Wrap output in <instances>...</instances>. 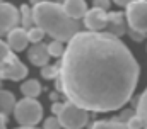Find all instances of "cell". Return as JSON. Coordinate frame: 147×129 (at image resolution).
Returning <instances> with one entry per match:
<instances>
[{
    "instance_id": "8",
    "label": "cell",
    "mask_w": 147,
    "mask_h": 129,
    "mask_svg": "<svg viewBox=\"0 0 147 129\" xmlns=\"http://www.w3.org/2000/svg\"><path fill=\"white\" fill-rule=\"evenodd\" d=\"M84 26L87 27L89 32H101L108 26V12L96 9V7L89 9L84 17Z\"/></svg>"
},
{
    "instance_id": "2",
    "label": "cell",
    "mask_w": 147,
    "mask_h": 129,
    "mask_svg": "<svg viewBox=\"0 0 147 129\" xmlns=\"http://www.w3.org/2000/svg\"><path fill=\"white\" fill-rule=\"evenodd\" d=\"M34 26L51 37V41L70 43L75 34L80 32L77 21L70 19L63 10V3L57 2H36L33 7Z\"/></svg>"
},
{
    "instance_id": "11",
    "label": "cell",
    "mask_w": 147,
    "mask_h": 129,
    "mask_svg": "<svg viewBox=\"0 0 147 129\" xmlns=\"http://www.w3.org/2000/svg\"><path fill=\"white\" fill-rule=\"evenodd\" d=\"M28 60L34 66H46L48 60H50V55H48V46L45 43H39V44H33L29 49H28Z\"/></svg>"
},
{
    "instance_id": "1",
    "label": "cell",
    "mask_w": 147,
    "mask_h": 129,
    "mask_svg": "<svg viewBox=\"0 0 147 129\" xmlns=\"http://www.w3.org/2000/svg\"><path fill=\"white\" fill-rule=\"evenodd\" d=\"M140 68L121 39L108 32L80 31L58 64L57 88L87 112L121 109L135 92Z\"/></svg>"
},
{
    "instance_id": "27",
    "label": "cell",
    "mask_w": 147,
    "mask_h": 129,
    "mask_svg": "<svg viewBox=\"0 0 147 129\" xmlns=\"http://www.w3.org/2000/svg\"><path fill=\"white\" fill-rule=\"evenodd\" d=\"M7 119L9 117H5V116L0 114V129H7Z\"/></svg>"
},
{
    "instance_id": "25",
    "label": "cell",
    "mask_w": 147,
    "mask_h": 129,
    "mask_svg": "<svg viewBox=\"0 0 147 129\" xmlns=\"http://www.w3.org/2000/svg\"><path fill=\"white\" fill-rule=\"evenodd\" d=\"M110 5H111V3L108 2V0H101V2H99V0H96V2H94V7H96V9H101V10H105V12L110 9Z\"/></svg>"
},
{
    "instance_id": "9",
    "label": "cell",
    "mask_w": 147,
    "mask_h": 129,
    "mask_svg": "<svg viewBox=\"0 0 147 129\" xmlns=\"http://www.w3.org/2000/svg\"><path fill=\"white\" fill-rule=\"evenodd\" d=\"M106 29H108L110 36L120 39V36H123L128 31L125 14L123 12H108V26H106Z\"/></svg>"
},
{
    "instance_id": "5",
    "label": "cell",
    "mask_w": 147,
    "mask_h": 129,
    "mask_svg": "<svg viewBox=\"0 0 147 129\" xmlns=\"http://www.w3.org/2000/svg\"><path fill=\"white\" fill-rule=\"evenodd\" d=\"M125 17H127L128 29L147 34V0L128 2Z\"/></svg>"
},
{
    "instance_id": "17",
    "label": "cell",
    "mask_w": 147,
    "mask_h": 129,
    "mask_svg": "<svg viewBox=\"0 0 147 129\" xmlns=\"http://www.w3.org/2000/svg\"><path fill=\"white\" fill-rule=\"evenodd\" d=\"M135 114L142 119L144 129H147V88L142 92V95L137 98V112Z\"/></svg>"
},
{
    "instance_id": "18",
    "label": "cell",
    "mask_w": 147,
    "mask_h": 129,
    "mask_svg": "<svg viewBox=\"0 0 147 129\" xmlns=\"http://www.w3.org/2000/svg\"><path fill=\"white\" fill-rule=\"evenodd\" d=\"M46 46H48V55L53 56V58H62L63 53H65V48H67V46H63V43H60V41H51V43H48Z\"/></svg>"
},
{
    "instance_id": "15",
    "label": "cell",
    "mask_w": 147,
    "mask_h": 129,
    "mask_svg": "<svg viewBox=\"0 0 147 129\" xmlns=\"http://www.w3.org/2000/svg\"><path fill=\"white\" fill-rule=\"evenodd\" d=\"M21 26H22V29H26V31H29V29H33L34 27V19H33V9L29 7V5H21Z\"/></svg>"
},
{
    "instance_id": "20",
    "label": "cell",
    "mask_w": 147,
    "mask_h": 129,
    "mask_svg": "<svg viewBox=\"0 0 147 129\" xmlns=\"http://www.w3.org/2000/svg\"><path fill=\"white\" fill-rule=\"evenodd\" d=\"M43 37H45V32L41 31L39 27H36V26L28 31V39H29V43H33V44L43 43Z\"/></svg>"
},
{
    "instance_id": "12",
    "label": "cell",
    "mask_w": 147,
    "mask_h": 129,
    "mask_svg": "<svg viewBox=\"0 0 147 129\" xmlns=\"http://www.w3.org/2000/svg\"><path fill=\"white\" fill-rule=\"evenodd\" d=\"M63 10L67 12V15L74 19V21H79V19H84L86 14H87V3L84 0H67L63 3Z\"/></svg>"
},
{
    "instance_id": "7",
    "label": "cell",
    "mask_w": 147,
    "mask_h": 129,
    "mask_svg": "<svg viewBox=\"0 0 147 129\" xmlns=\"http://www.w3.org/2000/svg\"><path fill=\"white\" fill-rule=\"evenodd\" d=\"M21 24V12L9 2H0V36L9 32Z\"/></svg>"
},
{
    "instance_id": "3",
    "label": "cell",
    "mask_w": 147,
    "mask_h": 129,
    "mask_svg": "<svg viewBox=\"0 0 147 129\" xmlns=\"http://www.w3.org/2000/svg\"><path fill=\"white\" fill-rule=\"evenodd\" d=\"M14 119L21 128H34L43 119V105L36 98H22L16 105Z\"/></svg>"
},
{
    "instance_id": "19",
    "label": "cell",
    "mask_w": 147,
    "mask_h": 129,
    "mask_svg": "<svg viewBox=\"0 0 147 129\" xmlns=\"http://www.w3.org/2000/svg\"><path fill=\"white\" fill-rule=\"evenodd\" d=\"M41 76L45 80H53V78H58V66L57 64H46L41 68Z\"/></svg>"
},
{
    "instance_id": "28",
    "label": "cell",
    "mask_w": 147,
    "mask_h": 129,
    "mask_svg": "<svg viewBox=\"0 0 147 129\" xmlns=\"http://www.w3.org/2000/svg\"><path fill=\"white\" fill-rule=\"evenodd\" d=\"M50 98H51V100H57V94H53V92H51V94H50Z\"/></svg>"
},
{
    "instance_id": "10",
    "label": "cell",
    "mask_w": 147,
    "mask_h": 129,
    "mask_svg": "<svg viewBox=\"0 0 147 129\" xmlns=\"http://www.w3.org/2000/svg\"><path fill=\"white\" fill-rule=\"evenodd\" d=\"M28 44H29V39H28V31L26 29L16 27L7 34V46L10 48V51H14V53L24 51Z\"/></svg>"
},
{
    "instance_id": "23",
    "label": "cell",
    "mask_w": 147,
    "mask_h": 129,
    "mask_svg": "<svg viewBox=\"0 0 147 129\" xmlns=\"http://www.w3.org/2000/svg\"><path fill=\"white\" fill-rule=\"evenodd\" d=\"M127 126H128L130 129H142V128H144V124H142V119H140L137 114H135V116H134V117H132L128 122H127Z\"/></svg>"
},
{
    "instance_id": "4",
    "label": "cell",
    "mask_w": 147,
    "mask_h": 129,
    "mask_svg": "<svg viewBox=\"0 0 147 129\" xmlns=\"http://www.w3.org/2000/svg\"><path fill=\"white\" fill-rule=\"evenodd\" d=\"M57 117H58L62 128L65 129H82L89 122V112L77 107L75 104L69 102V100L63 102L62 110H60V114Z\"/></svg>"
},
{
    "instance_id": "29",
    "label": "cell",
    "mask_w": 147,
    "mask_h": 129,
    "mask_svg": "<svg viewBox=\"0 0 147 129\" xmlns=\"http://www.w3.org/2000/svg\"><path fill=\"white\" fill-rule=\"evenodd\" d=\"M16 129H38V128H16Z\"/></svg>"
},
{
    "instance_id": "14",
    "label": "cell",
    "mask_w": 147,
    "mask_h": 129,
    "mask_svg": "<svg viewBox=\"0 0 147 129\" xmlns=\"http://www.w3.org/2000/svg\"><path fill=\"white\" fill-rule=\"evenodd\" d=\"M21 92H22L24 98H36V97L41 94V83H39L38 80H34V78L26 80V82H22V85H21Z\"/></svg>"
},
{
    "instance_id": "16",
    "label": "cell",
    "mask_w": 147,
    "mask_h": 129,
    "mask_svg": "<svg viewBox=\"0 0 147 129\" xmlns=\"http://www.w3.org/2000/svg\"><path fill=\"white\" fill-rule=\"evenodd\" d=\"M91 129H130L127 124L120 122L118 119H110V121H96L91 124Z\"/></svg>"
},
{
    "instance_id": "13",
    "label": "cell",
    "mask_w": 147,
    "mask_h": 129,
    "mask_svg": "<svg viewBox=\"0 0 147 129\" xmlns=\"http://www.w3.org/2000/svg\"><path fill=\"white\" fill-rule=\"evenodd\" d=\"M16 105H17V100H16L14 94L9 92V90L0 88V114L9 117L10 114H14Z\"/></svg>"
},
{
    "instance_id": "21",
    "label": "cell",
    "mask_w": 147,
    "mask_h": 129,
    "mask_svg": "<svg viewBox=\"0 0 147 129\" xmlns=\"http://www.w3.org/2000/svg\"><path fill=\"white\" fill-rule=\"evenodd\" d=\"M10 55H12V51H10V48L7 46V43H3V41L0 39V66L9 60Z\"/></svg>"
},
{
    "instance_id": "24",
    "label": "cell",
    "mask_w": 147,
    "mask_h": 129,
    "mask_svg": "<svg viewBox=\"0 0 147 129\" xmlns=\"http://www.w3.org/2000/svg\"><path fill=\"white\" fill-rule=\"evenodd\" d=\"M128 36L134 39V41H144L146 39V34H142V32H137V31H132V29H128Z\"/></svg>"
},
{
    "instance_id": "22",
    "label": "cell",
    "mask_w": 147,
    "mask_h": 129,
    "mask_svg": "<svg viewBox=\"0 0 147 129\" xmlns=\"http://www.w3.org/2000/svg\"><path fill=\"white\" fill-rule=\"evenodd\" d=\"M43 128L45 129H62V124H60V121H58L57 116H51V117H48V119L45 121Z\"/></svg>"
},
{
    "instance_id": "26",
    "label": "cell",
    "mask_w": 147,
    "mask_h": 129,
    "mask_svg": "<svg viewBox=\"0 0 147 129\" xmlns=\"http://www.w3.org/2000/svg\"><path fill=\"white\" fill-rule=\"evenodd\" d=\"M62 105H63V102H53V104H51V114L58 116L60 110H62Z\"/></svg>"
},
{
    "instance_id": "6",
    "label": "cell",
    "mask_w": 147,
    "mask_h": 129,
    "mask_svg": "<svg viewBox=\"0 0 147 129\" xmlns=\"http://www.w3.org/2000/svg\"><path fill=\"white\" fill-rule=\"evenodd\" d=\"M28 73H29V71H28L26 64L12 53V55L9 56V60L0 66V82H2V80L19 82V80H24Z\"/></svg>"
}]
</instances>
